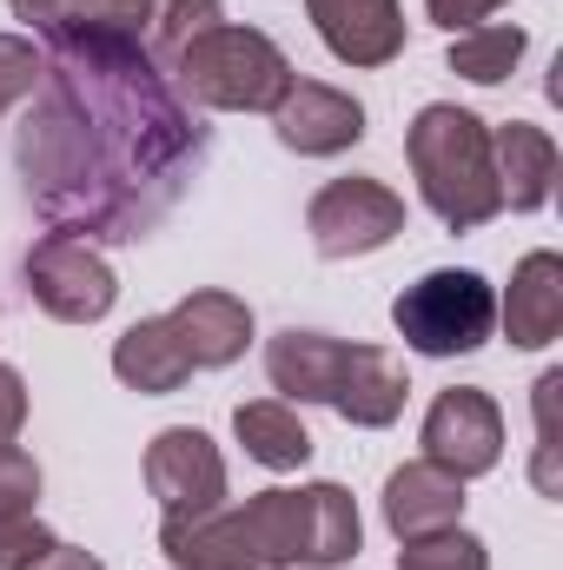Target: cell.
<instances>
[{
  "instance_id": "obj_1",
  "label": "cell",
  "mask_w": 563,
  "mask_h": 570,
  "mask_svg": "<svg viewBox=\"0 0 563 570\" xmlns=\"http://www.w3.org/2000/svg\"><path fill=\"white\" fill-rule=\"evenodd\" d=\"M20 179L53 233L87 246H140L213 159V127L172 94L134 27L60 20L40 47Z\"/></svg>"
},
{
  "instance_id": "obj_2",
  "label": "cell",
  "mask_w": 563,
  "mask_h": 570,
  "mask_svg": "<svg viewBox=\"0 0 563 570\" xmlns=\"http://www.w3.org/2000/svg\"><path fill=\"white\" fill-rule=\"evenodd\" d=\"M159 551L172 570H292L305 564L298 491H259L246 504L159 518Z\"/></svg>"
},
{
  "instance_id": "obj_3",
  "label": "cell",
  "mask_w": 563,
  "mask_h": 570,
  "mask_svg": "<svg viewBox=\"0 0 563 570\" xmlns=\"http://www.w3.org/2000/svg\"><path fill=\"white\" fill-rule=\"evenodd\" d=\"M405 159H412L418 199L451 233H477V226H491L504 213L497 166H491V127L471 107L431 100L418 120L405 127Z\"/></svg>"
},
{
  "instance_id": "obj_4",
  "label": "cell",
  "mask_w": 563,
  "mask_h": 570,
  "mask_svg": "<svg viewBox=\"0 0 563 570\" xmlns=\"http://www.w3.org/2000/svg\"><path fill=\"white\" fill-rule=\"evenodd\" d=\"M166 80L186 107H206V114H273L298 73H292V60H285V47L273 33L219 20L213 33H199L172 60Z\"/></svg>"
},
{
  "instance_id": "obj_5",
  "label": "cell",
  "mask_w": 563,
  "mask_h": 570,
  "mask_svg": "<svg viewBox=\"0 0 563 570\" xmlns=\"http://www.w3.org/2000/svg\"><path fill=\"white\" fill-rule=\"evenodd\" d=\"M392 325L418 358H464L497 332V292L471 266H444L392 298Z\"/></svg>"
},
{
  "instance_id": "obj_6",
  "label": "cell",
  "mask_w": 563,
  "mask_h": 570,
  "mask_svg": "<svg viewBox=\"0 0 563 570\" xmlns=\"http://www.w3.org/2000/svg\"><path fill=\"white\" fill-rule=\"evenodd\" d=\"M305 233H312L318 259H372L405 233V199L372 173H345V179H325L312 193Z\"/></svg>"
},
{
  "instance_id": "obj_7",
  "label": "cell",
  "mask_w": 563,
  "mask_h": 570,
  "mask_svg": "<svg viewBox=\"0 0 563 570\" xmlns=\"http://www.w3.org/2000/svg\"><path fill=\"white\" fill-rule=\"evenodd\" d=\"M20 279H27V298L60 325H100L120 298V279L100 259V246H87L73 233H40L20 259Z\"/></svg>"
},
{
  "instance_id": "obj_8",
  "label": "cell",
  "mask_w": 563,
  "mask_h": 570,
  "mask_svg": "<svg viewBox=\"0 0 563 570\" xmlns=\"http://www.w3.org/2000/svg\"><path fill=\"white\" fill-rule=\"evenodd\" d=\"M418 444H424V458L444 464L451 478H484V471H497V458H504V412H497L491 392L451 385V392L431 399Z\"/></svg>"
},
{
  "instance_id": "obj_9",
  "label": "cell",
  "mask_w": 563,
  "mask_h": 570,
  "mask_svg": "<svg viewBox=\"0 0 563 570\" xmlns=\"http://www.w3.org/2000/svg\"><path fill=\"white\" fill-rule=\"evenodd\" d=\"M146 491L159 498L166 518L226 504V458H219V444L199 425H166L146 444Z\"/></svg>"
},
{
  "instance_id": "obj_10",
  "label": "cell",
  "mask_w": 563,
  "mask_h": 570,
  "mask_svg": "<svg viewBox=\"0 0 563 570\" xmlns=\"http://www.w3.org/2000/svg\"><path fill=\"white\" fill-rule=\"evenodd\" d=\"M273 134L285 153L298 159H332L345 146L365 140V107L345 94V87H325V80H292L273 107Z\"/></svg>"
},
{
  "instance_id": "obj_11",
  "label": "cell",
  "mask_w": 563,
  "mask_h": 570,
  "mask_svg": "<svg viewBox=\"0 0 563 570\" xmlns=\"http://www.w3.org/2000/svg\"><path fill=\"white\" fill-rule=\"evenodd\" d=\"M318 40L345 67H392L405 53V7L398 0H305Z\"/></svg>"
},
{
  "instance_id": "obj_12",
  "label": "cell",
  "mask_w": 563,
  "mask_h": 570,
  "mask_svg": "<svg viewBox=\"0 0 563 570\" xmlns=\"http://www.w3.org/2000/svg\"><path fill=\"white\" fill-rule=\"evenodd\" d=\"M166 325H172V338L186 345L192 372H219V365L246 358V345H253V305H246L239 292H219V285L186 292V298L166 312Z\"/></svg>"
},
{
  "instance_id": "obj_13",
  "label": "cell",
  "mask_w": 563,
  "mask_h": 570,
  "mask_svg": "<svg viewBox=\"0 0 563 570\" xmlns=\"http://www.w3.org/2000/svg\"><path fill=\"white\" fill-rule=\"evenodd\" d=\"M345 358H352V338L285 325L279 338L266 345V379H273V392H279L285 405H332Z\"/></svg>"
},
{
  "instance_id": "obj_14",
  "label": "cell",
  "mask_w": 563,
  "mask_h": 570,
  "mask_svg": "<svg viewBox=\"0 0 563 570\" xmlns=\"http://www.w3.org/2000/svg\"><path fill=\"white\" fill-rule=\"evenodd\" d=\"M464 518V478H451L444 464L412 458L385 478V524L392 538H431V531H451Z\"/></svg>"
},
{
  "instance_id": "obj_15",
  "label": "cell",
  "mask_w": 563,
  "mask_h": 570,
  "mask_svg": "<svg viewBox=\"0 0 563 570\" xmlns=\"http://www.w3.org/2000/svg\"><path fill=\"white\" fill-rule=\"evenodd\" d=\"M405 399H412L405 365L385 345H352V358L338 372V392H332V412L358 431H385V425H398Z\"/></svg>"
},
{
  "instance_id": "obj_16",
  "label": "cell",
  "mask_w": 563,
  "mask_h": 570,
  "mask_svg": "<svg viewBox=\"0 0 563 570\" xmlns=\"http://www.w3.org/2000/svg\"><path fill=\"white\" fill-rule=\"evenodd\" d=\"M497 318H504V338L524 345V352H544L563 332V259L557 253H524L511 292L497 298Z\"/></svg>"
},
{
  "instance_id": "obj_17",
  "label": "cell",
  "mask_w": 563,
  "mask_h": 570,
  "mask_svg": "<svg viewBox=\"0 0 563 570\" xmlns=\"http://www.w3.org/2000/svg\"><path fill=\"white\" fill-rule=\"evenodd\" d=\"M491 166H497V193L511 213H537L557 186V140L531 120H504L491 127Z\"/></svg>"
},
{
  "instance_id": "obj_18",
  "label": "cell",
  "mask_w": 563,
  "mask_h": 570,
  "mask_svg": "<svg viewBox=\"0 0 563 570\" xmlns=\"http://www.w3.org/2000/svg\"><path fill=\"white\" fill-rule=\"evenodd\" d=\"M113 379L140 399H166L192 379V358H186V345L172 338L166 318H140L113 338Z\"/></svg>"
},
{
  "instance_id": "obj_19",
  "label": "cell",
  "mask_w": 563,
  "mask_h": 570,
  "mask_svg": "<svg viewBox=\"0 0 563 570\" xmlns=\"http://www.w3.org/2000/svg\"><path fill=\"white\" fill-rule=\"evenodd\" d=\"M298 504H305V570H338L345 558H358L365 524L345 484H298Z\"/></svg>"
},
{
  "instance_id": "obj_20",
  "label": "cell",
  "mask_w": 563,
  "mask_h": 570,
  "mask_svg": "<svg viewBox=\"0 0 563 570\" xmlns=\"http://www.w3.org/2000/svg\"><path fill=\"white\" fill-rule=\"evenodd\" d=\"M233 431H239L246 458L266 464V471H298V464L312 458V431L298 425V412H292L285 399H253V405H239V412H233Z\"/></svg>"
},
{
  "instance_id": "obj_21",
  "label": "cell",
  "mask_w": 563,
  "mask_h": 570,
  "mask_svg": "<svg viewBox=\"0 0 563 570\" xmlns=\"http://www.w3.org/2000/svg\"><path fill=\"white\" fill-rule=\"evenodd\" d=\"M524 47H531L524 27H464V33H451V73H464L471 87H497L517 73Z\"/></svg>"
},
{
  "instance_id": "obj_22",
  "label": "cell",
  "mask_w": 563,
  "mask_h": 570,
  "mask_svg": "<svg viewBox=\"0 0 563 570\" xmlns=\"http://www.w3.org/2000/svg\"><path fill=\"white\" fill-rule=\"evenodd\" d=\"M226 20V7L219 0H152V13H146V53L159 60V67H172L199 33H213Z\"/></svg>"
},
{
  "instance_id": "obj_23",
  "label": "cell",
  "mask_w": 563,
  "mask_h": 570,
  "mask_svg": "<svg viewBox=\"0 0 563 570\" xmlns=\"http://www.w3.org/2000/svg\"><path fill=\"white\" fill-rule=\"evenodd\" d=\"M398 570H491V551H484V538L451 524V531H431V538H405Z\"/></svg>"
},
{
  "instance_id": "obj_24",
  "label": "cell",
  "mask_w": 563,
  "mask_h": 570,
  "mask_svg": "<svg viewBox=\"0 0 563 570\" xmlns=\"http://www.w3.org/2000/svg\"><path fill=\"white\" fill-rule=\"evenodd\" d=\"M33 80H40V53H33V40L0 33V120L33 94Z\"/></svg>"
},
{
  "instance_id": "obj_25",
  "label": "cell",
  "mask_w": 563,
  "mask_h": 570,
  "mask_svg": "<svg viewBox=\"0 0 563 570\" xmlns=\"http://www.w3.org/2000/svg\"><path fill=\"white\" fill-rule=\"evenodd\" d=\"M40 498V464L20 444H0V518H27Z\"/></svg>"
},
{
  "instance_id": "obj_26",
  "label": "cell",
  "mask_w": 563,
  "mask_h": 570,
  "mask_svg": "<svg viewBox=\"0 0 563 570\" xmlns=\"http://www.w3.org/2000/svg\"><path fill=\"white\" fill-rule=\"evenodd\" d=\"M53 544V531L27 511V518H0V570H27L40 551Z\"/></svg>"
},
{
  "instance_id": "obj_27",
  "label": "cell",
  "mask_w": 563,
  "mask_h": 570,
  "mask_svg": "<svg viewBox=\"0 0 563 570\" xmlns=\"http://www.w3.org/2000/svg\"><path fill=\"white\" fill-rule=\"evenodd\" d=\"M557 392H563V372H544V379H537V438H544V444H537V491H551V498H557V464H551V458H557V425H551Z\"/></svg>"
},
{
  "instance_id": "obj_28",
  "label": "cell",
  "mask_w": 563,
  "mask_h": 570,
  "mask_svg": "<svg viewBox=\"0 0 563 570\" xmlns=\"http://www.w3.org/2000/svg\"><path fill=\"white\" fill-rule=\"evenodd\" d=\"M504 0H424V13L444 27V33H464V27H484V13H497Z\"/></svg>"
},
{
  "instance_id": "obj_29",
  "label": "cell",
  "mask_w": 563,
  "mask_h": 570,
  "mask_svg": "<svg viewBox=\"0 0 563 570\" xmlns=\"http://www.w3.org/2000/svg\"><path fill=\"white\" fill-rule=\"evenodd\" d=\"M80 13H87V20H113V27H134V33H146L152 0H80Z\"/></svg>"
},
{
  "instance_id": "obj_30",
  "label": "cell",
  "mask_w": 563,
  "mask_h": 570,
  "mask_svg": "<svg viewBox=\"0 0 563 570\" xmlns=\"http://www.w3.org/2000/svg\"><path fill=\"white\" fill-rule=\"evenodd\" d=\"M7 7H13V13H20V20H33V27H40V33H47V27H60V20H73V13H80V0H7Z\"/></svg>"
},
{
  "instance_id": "obj_31",
  "label": "cell",
  "mask_w": 563,
  "mask_h": 570,
  "mask_svg": "<svg viewBox=\"0 0 563 570\" xmlns=\"http://www.w3.org/2000/svg\"><path fill=\"white\" fill-rule=\"evenodd\" d=\"M27 570H107V564H100L93 551H73V544H60V538H53V544H47Z\"/></svg>"
}]
</instances>
